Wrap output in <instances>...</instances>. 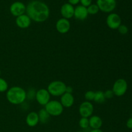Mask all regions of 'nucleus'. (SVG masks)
<instances>
[{
	"mask_svg": "<svg viewBox=\"0 0 132 132\" xmlns=\"http://www.w3.org/2000/svg\"><path fill=\"white\" fill-rule=\"evenodd\" d=\"M26 13L32 21L36 23H43L49 18L50 9L45 3L34 0L26 6Z\"/></svg>",
	"mask_w": 132,
	"mask_h": 132,
	"instance_id": "obj_1",
	"label": "nucleus"
},
{
	"mask_svg": "<svg viewBox=\"0 0 132 132\" xmlns=\"http://www.w3.org/2000/svg\"><path fill=\"white\" fill-rule=\"evenodd\" d=\"M6 97L10 104L19 105L24 103L27 99V92L20 86H12L6 91Z\"/></svg>",
	"mask_w": 132,
	"mask_h": 132,
	"instance_id": "obj_2",
	"label": "nucleus"
},
{
	"mask_svg": "<svg viewBox=\"0 0 132 132\" xmlns=\"http://www.w3.org/2000/svg\"><path fill=\"white\" fill-rule=\"evenodd\" d=\"M67 85L61 81H54L50 82L47 87V90L50 94L54 97H61L66 92Z\"/></svg>",
	"mask_w": 132,
	"mask_h": 132,
	"instance_id": "obj_3",
	"label": "nucleus"
},
{
	"mask_svg": "<svg viewBox=\"0 0 132 132\" xmlns=\"http://www.w3.org/2000/svg\"><path fill=\"white\" fill-rule=\"evenodd\" d=\"M45 109L50 116L57 117L63 113L64 108L60 101L56 100H50L46 105Z\"/></svg>",
	"mask_w": 132,
	"mask_h": 132,
	"instance_id": "obj_4",
	"label": "nucleus"
},
{
	"mask_svg": "<svg viewBox=\"0 0 132 132\" xmlns=\"http://www.w3.org/2000/svg\"><path fill=\"white\" fill-rule=\"evenodd\" d=\"M128 90V83L124 79H119L113 83L112 87L114 95L117 97H121L126 94Z\"/></svg>",
	"mask_w": 132,
	"mask_h": 132,
	"instance_id": "obj_5",
	"label": "nucleus"
},
{
	"mask_svg": "<svg viewBox=\"0 0 132 132\" xmlns=\"http://www.w3.org/2000/svg\"><path fill=\"white\" fill-rule=\"evenodd\" d=\"M96 5L99 10L105 13H111L117 6L116 0H97Z\"/></svg>",
	"mask_w": 132,
	"mask_h": 132,
	"instance_id": "obj_6",
	"label": "nucleus"
},
{
	"mask_svg": "<svg viewBox=\"0 0 132 132\" xmlns=\"http://www.w3.org/2000/svg\"><path fill=\"white\" fill-rule=\"evenodd\" d=\"M94 107L92 103L89 101H84L79 107V113L81 117L89 118L94 113Z\"/></svg>",
	"mask_w": 132,
	"mask_h": 132,
	"instance_id": "obj_7",
	"label": "nucleus"
},
{
	"mask_svg": "<svg viewBox=\"0 0 132 132\" xmlns=\"http://www.w3.org/2000/svg\"><path fill=\"white\" fill-rule=\"evenodd\" d=\"M121 17L116 13H110L106 19L107 26L112 30L117 29L121 24Z\"/></svg>",
	"mask_w": 132,
	"mask_h": 132,
	"instance_id": "obj_8",
	"label": "nucleus"
},
{
	"mask_svg": "<svg viewBox=\"0 0 132 132\" xmlns=\"http://www.w3.org/2000/svg\"><path fill=\"white\" fill-rule=\"evenodd\" d=\"M10 12L13 16L18 17L26 12V5L21 1H15L10 6Z\"/></svg>",
	"mask_w": 132,
	"mask_h": 132,
	"instance_id": "obj_9",
	"label": "nucleus"
},
{
	"mask_svg": "<svg viewBox=\"0 0 132 132\" xmlns=\"http://www.w3.org/2000/svg\"><path fill=\"white\" fill-rule=\"evenodd\" d=\"M35 99L39 104L45 106L50 101V94L48 92L47 89H39L36 92Z\"/></svg>",
	"mask_w": 132,
	"mask_h": 132,
	"instance_id": "obj_10",
	"label": "nucleus"
},
{
	"mask_svg": "<svg viewBox=\"0 0 132 132\" xmlns=\"http://www.w3.org/2000/svg\"><path fill=\"white\" fill-rule=\"evenodd\" d=\"M71 24L68 19L65 18H60L55 23V28L59 33L64 34L68 32L70 30Z\"/></svg>",
	"mask_w": 132,
	"mask_h": 132,
	"instance_id": "obj_11",
	"label": "nucleus"
},
{
	"mask_svg": "<svg viewBox=\"0 0 132 132\" xmlns=\"http://www.w3.org/2000/svg\"><path fill=\"white\" fill-rule=\"evenodd\" d=\"M74 9L73 5H70L68 3L63 4L60 9V12L62 17L67 19L72 18L74 15Z\"/></svg>",
	"mask_w": 132,
	"mask_h": 132,
	"instance_id": "obj_12",
	"label": "nucleus"
},
{
	"mask_svg": "<svg viewBox=\"0 0 132 132\" xmlns=\"http://www.w3.org/2000/svg\"><path fill=\"white\" fill-rule=\"evenodd\" d=\"M88 12L87 10V7L82 6V5H78L74 9V15L73 17L79 21H84L88 16Z\"/></svg>",
	"mask_w": 132,
	"mask_h": 132,
	"instance_id": "obj_13",
	"label": "nucleus"
},
{
	"mask_svg": "<svg viewBox=\"0 0 132 132\" xmlns=\"http://www.w3.org/2000/svg\"><path fill=\"white\" fill-rule=\"evenodd\" d=\"M32 20L27 14H23L17 17L15 19V24L19 28L25 29L28 28L31 24Z\"/></svg>",
	"mask_w": 132,
	"mask_h": 132,
	"instance_id": "obj_14",
	"label": "nucleus"
},
{
	"mask_svg": "<svg viewBox=\"0 0 132 132\" xmlns=\"http://www.w3.org/2000/svg\"><path fill=\"white\" fill-rule=\"evenodd\" d=\"M74 97L72 94L65 92L61 96L60 103L63 108H70L74 104Z\"/></svg>",
	"mask_w": 132,
	"mask_h": 132,
	"instance_id": "obj_15",
	"label": "nucleus"
},
{
	"mask_svg": "<svg viewBox=\"0 0 132 132\" xmlns=\"http://www.w3.org/2000/svg\"><path fill=\"white\" fill-rule=\"evenodd\" d=\"M26 123L29 127H35L39 122L38 113L36 112H31L26 117Z\"/></svg>",
	"mask_w": 132,
	"mask_h": 132,
	"instance_id": "obj_16",
	"label": "nucleus"
},
{
	"mask_svg": "<svg viewBox=\"0 0 132 132\" xmlns=\"http://www.w3.org/2000/svg\"><path fill=\"white\" fill-rule=\"evenodd\" d=\"M89 127L92 129H101L103 126V120L98 116H92L89 117Z\"/></svg>",
	"mask_w": 132,
	"mask_h": 132,
	"instance_id": "obj_17",
	"label": "nucleus"
},
{
	"mask_svg": "<svg viewBox=\"0 0 132 132\" xmlns=\"http://www.w3.org/2000/svg\"><path fill=\"white\" fill-rule=\"evenodd\" d=\"M39 119V122L42 124H46L49 121L50 118V116L48 114L45 108H42L39 111L38 113Z\"/></svg>",
	"mask_w": 132,
	"mask_h": 132,
	"instance_id": "obj_18",
	"label": "nucleus"
},
{
	"mask_svg": "<svg viewBox=\"0 0 132 132\" xmlns=\"http://www.w3.org/2000/svg\"><path fill=\"white\" fill-rule=\"evenodd\" d=\"M105 101L106 98L104 97V92L101 91V90L95 92L94 101H95L96 103H98V104H103L105 102Z\"/></svg>",
	"mask_w": 132,
	"mask_h": 132,
	"instance_id": "obj_19",
	"label": "nucleus"
},
{
	"mask_svg": "<svg viewBox=\"0 0 132 132\" xmlns=\"http://www.w3.org/2000/svg\"><path fill=\"white\" fill-rule=\"evenodd\" d=\"M87 10L90 15H95L99 12V9L96 4H91L87 7Z\"/></svg>",
	"mask_w": 132,
	"mask_h": 132,
	"instance_id": "obj_20",
	"label": "nucleus"
},
{
	"mask_svg": "<svg viewBox=\"0 0 132 132\" xmlns=\"http://www.w3.org/2000/svg\"><path fill=\"white\" fill-rule=\"evenodd\" d=\"M79 125L82 129H87L89 127V119L88 118L81 117L79 121Z\"/></svg>",
	"mask_w": 132,
	"mask_h": 132,
	"instance_id": "obj_21",
	"label": "nucleus"
},
{
	"mask_svg": "<svg viewBox=\"0 0 132 132\" xmlns=\"http://www.w3.org/2000/svg\"><path fill=\"white\" fill-rule=\"evenodd\" d=\"M9 89V85L6 81L0 77V93L5 92Z\"/></svg>",
	"mask_w": 132,
	"mask_h": 132,
	"instance_id": "obj_22",
	"label": "nucleus"
},
{
	"mask_svg": "<svg viewBox=\"0 0 132 132\" xmlns=\"http://www.w3.org/2000/svg\"><path fill=\"white\" fill-rule=\"evenodd\" d=\"M36 92L37 91L34 88L28 89V91L27 92V99L32 101L36 99Z\"/></svg>",
	"mask_w": 132,
	"mask_h": 132,
	"instance_id": "obj_23",
	"label": "nucleus"
},
{
	"mask_svg": "<svg viewBox=\"0 0 132 132\" xmlns=\"http://www.w3.org/2000/svg\"><path fill=\"white\" fill-rule=\"evenodd\" d=\"M95 92L92 91V90L86 92L85 94V98L86 101L91 102L94 101V97H95Z\"/></svg>",
	"mask_w": 132,
	"mask_h": 132,
	"instance_id": "obj_24",
	"label": "nucleus"
},
{
	"mask_svg": "<svg viewBox=\"0 0 132 132\" xmlns=\"http://www.w3.org/2000/svg\"><path fill=\"white\" fill-rule=\"evenodd\" d=\"M117 30H118V32L122 35L126 34L128 33V28L125 24H121L119 26V27L117 28Z\"/></svg>",
	"mask_w": 132,
	"mask_h": 132,
	"instance_id": "obj_25",
	"label": "nucleus"
},
{
	"mask_svg": "<svg viewBox=\"0 0 132 132\" xmlns=\"http://www.w3.org/2000/svg\"><path fill=\"white\" fill-rule=\"evenodd\" d=\"M104 97H105L106 99H112V98L113 97V95H114L113 91H112V90H106V91L104 92Z\"/></svg>",
	"mask_w": 132,
	"mask_h": 132,
	"instance_id": "obj_26",
	"label": "nucleus"
},
{
	"mask_svg": "<svg viewBox=\"0 0 132 132\" xmlns=\"http://www.w3.org/2000/svg\"><path fill=\"white\" fill-rule=\"evenodd\" d=\"M92 0H80V3H81V5L85 6V7H88L90 6L92 4Z\"/></svg>",
	"mask_w": 132,
	"mask_h": 132,
	"instance_id": "obj_27",
	"label": "nucleus"
},
{
	"mask_svg": "<svg viewBox=\"0 0 132 132\" xmlns=\"http://www.w3.org/2000/svg\"><path fill=\"white\" fill-rule=\"evenodd\" d=\"M126 126L128 128L132 129V117L128 119V120L126 122Z\"/></svg>",
	"mask_w": 132,
	"mask_h": 132,
	"instance_id": "obj_28",
	"label": "nucleus"
},
{
	"mask_svg": "<svg viewBox=\"0 0 132 132\" xmlns=\"http://www.w3.org/2000/svg\"><path fill=\"white\" fill-rule=\"evenodd\" d=\"M80 3V0H68V3H70L72 5H78Z\"/></svg>",
	"mask_w": 132,
	"mask_h": 132,
	"instance_id": "obj_29",
	"label": "nucleus"
},
{
	"mask_svg": "<svg viewBox=\"0 0 132 132\" xmlns=\"http://www.w3.org/2000/svg\"><path fill=\"white\" fill-rule=\"evenodd\" d=\"M73 91V89L72 86H67V88H66V92L69 93V94H72Z\"/></svg>",
	"mask_w": 132,
	"mask_h": 132,
	"instance_id": "obj_30",
	"label": "nucleus"
},
{
	"mask_svg": "<svg viewBox=\"0 0 132 132\" xmlns=\"http://www.w3.org/2000/svg\"><path fill=\"white\" fill-rule=\"evenodd\" d=\"M90 132H103L101 129H92Z\"/></svg>",
	"mask_w": 132,
	"mask_h": 132,
	"instance_id": "obj_31",
	"label": "nucleus"
},
{
	"mask_svg": "<svg viewBox=\"0 0 132 132\" xmlns=\"http://www.w3.org/2000/svg\"><path fill=\"white\" fill-rule=\"evenodd\" d=\"M76 132H85V131H76Z\"/></svg>",
	"mask_w": 132,
	"mask_h": 132,
	"instance_id": "obj_32",
	"label": "nucleus"
},
{
	"mask_svg": "<svg viewBox=\"0 0 132 132\" xmlns=\"http://www.w3.org/2000/svg\"><path fill=\"white\" fill-rule=\"evenodd\" d=\"M1 70H0V76H1Z\"/></svg>",
	"mask_w": 132,
	"mask_h": 132,
	"instance_id": "obj_33",
	"label": "nucleus"
}]
</instances>
